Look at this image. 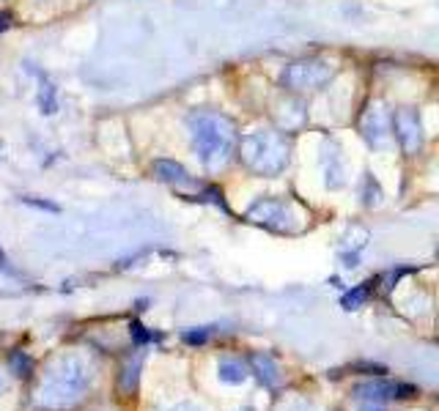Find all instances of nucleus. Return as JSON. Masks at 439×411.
<instances>
[{
  "mask_svg": "<svg viewBox=\"0 0 439 411\" xmlns=\"http://www.w3.org/2000/svg\"><path fill=\"white\" fill-rule=\"evenodd\" d=\"M132 335H134V340H140V343H146V340L152 337L143 326H140V324H132Z\"/></svg>",
  "mask_w": 439,
  "mask_h": 411,
  "instance_id": "nucleus-12",
  "label": "nucleus"
},
{
  "mask_svg": "<svg viewBox=\"0 0 439 411\" xmlns=\"http://www.w3.org/2000/svg\"><path fill=\"white\" fill-rule=\"evenodd\" d=\"M220 378L228 381V384H242L248 378V368L242 362H233V359H226L220 362Z\"/></svg>",
  "mask_w": 439,
  "mask_h": 411,
  "instance_id": "nucleus-9",
  "label": "nucleus"
},
{
  "mask_svg": "<svg viewBox=\"0 0 439 411\" xmlns=\"http://www.w3.org/2000/svg\"><path fill=\"white\" fill-rule=\"evenodd\" d=\"M9 28V14H0V31H6Z\"/></svg>",
  "mask_w": 439,
  "mask_h": 411,
  "instance_id": "nucleus-15",
  "label": "nucleus"
},
{
  "mask_svg": "<svg viewBox=\"0 0 439 411\" xmlns=\"http://www.w3.org/2000/svg\"><path fill=\"white\" fill-rule=\"evenodd\" d=\"M192 140H195V151H198L201 162L209 168H217V165L228 162L236 134H233V124L228 118H223L217 112H198V115H192Z\"/></svg>",
  "mask_w": 439,
  "mask_h": 411,
  "instance_id": "nucleus-1",
  "label": "nucleus"
},
{
  "mask_svg": "<svg viewBox=\"0 0 439 411\" xmlns=\"http://www.w3.org/2000/svg\"><path fill=\"white\" fill-rule=\"evenodd\" d=\"M368 291H371V282H365V285H360V288L349 291L341 304H344L346 310H357V307H360V304H363V301L368 299Z\"/></svg>",
  "mask_w": 439,
  "mask_h": 411,
  "instance_id": "nucleus-10",
  "label": "nucleus"
},
{
  "mask_svg": "<svg viewBox=\"0 0 439 411\" xmlns=\"http://www.w3.org/2000/svg\"><path fill=\"white\" fill-rule=\"evenodd\" d=\"M154 173H157L162 181H168V184H179V187H187V184H192L190 173L181 168V165H176V162H168V159L154 162Z\"/></svg>",
  "mask_w": 439,
  "mask_h": 411,
  "instance_id": "nucleus-8",
  "label": "nucleus"
},
{
  "mask_svg": "<svg viewBox=\"0 0 439 411\" xmlns=\"http://www.w3.org/2000/svg\"><path fill=\"white\" fill-rule=\"evenodd\" d=\"M242 159L258 176H275L288 165V143L277 132H255L242 143Z\"/></svg>",
  "mask_w": 439,
  "mask_h": 411,
  "instance_id": "nucleus-2",
  "label": "nucleus"
},
{
  "mask_svg": "<svg viewBox=\"0 0 439 411\" xmlns=\"http://www.w3.org/2000/svg\"><path fill=\"white\" fill-rule=\"evenodd\" d=\"M248 217L253 223H261V225H269V228H275V230H288L291 225H288V206L280 203V201H258V203L253 206L248 211Z\"/></svg>",
  "mask_w": 439,
  "mask_h": 411,
  "instance_id": "nucleus-5",
  "label": "nucleus"
},
{
  "mask_svg": "<svg viewBox=\"0 0 439 411\" xmlns=\"http://www.w3.org/2000/svg\"><path fill=\"white\" fill-rule=\"evenodd\" d=\"M209 335H211V329L206 326V329H198V332H187V335H184V340H187V343H206V340H209Z\"/></svg>",
  "mask_w": 439,
  "mask_h": 411,
  "instance_id": "nucleus-11",
  "label": "nucleus"
},
{
  "mask_svg": "<svg viewBox=\"0 0 439 411\" xmlns=\"http://www.w3.org/2000/svg\"><path fill=\"white\" fill-rule=\"evenodd\" d=\"M396 134H398V140H401V146L406 151H418V146H421V140H423L418 112H412V110L398 112V115H396Z\"/></svg>",
  "mask_w": 439,
  "mask_h": 411,
  "instance_id": "nucleus-6",
  "label": "nucleus"
},
{
  "mask_svg": "<svg viewBox=\"0 0 439 411\" xmlns=\"http://www.w3.org/2000/svg\"><path fill=\"white\" fill-rule=\"evenodd\" d=\"M250 368H253V373L258 375V381L261 384H267V387H277L280 384V368L275 365V359L269 354H250Z\"/></svg>",
  "mask_w": 439,
  "mask_h": 411,
  "instance_id": "nucleus-7",
  "label": "nucleus"
},
{
  "mask_svg": "<svg viewBox=\"0 0 439 411\" xmlns=\"http://www.w3.org/2000/svg\"><path fill=\"white\" fill-rule=\"evenodd\" d=\"M332 77V66L324 60H302V63H294L288 66L283 82L297 88V91H305V88H316Z\"/></svg>",
  "mask_w": 439,
  "mask_h": 411,
  "instance_id": "nucleus-3",
  "label": "nucleus"
},
{
  "mask_svg": "<svg viewBox=\"0 0 439 411\" xmlns=\"http://www.w3.org/2000/svg\"><path fill=\"white\" fill-rule=\"evenodd\" d=\"M363 411H384V409H382V403H365Z\"/></svg>",
  "mask_w": 439,
  "mask_h": 411,
  "instance_id": "nucleus-14",
  "label": "nucleus"
},
{
  "mask_svg": "<svg viewBox=\"0 0 439 411\" xmlns=\"http://www.w3.org/2000/svg\"><path fill=\"white\" fill-rule=\"evenodd\" d=\"M0 272H9V274H11V266H9V258H6L3 250H0Z\"/></svg>",
  "mask_w": 439,
  "mask_h": 411,
  "instance_id": "nucleus-13",
  "label": "nucleus"
},
{
  "mask_svg": "<svg viewBox=\"0 0 439 411\" xmlns=\"http://www.w3.org/2000/svg\"><path fill=\"white\" fill-rule=\"evenodd\" d=\"M412 395H415V387H409V384H401V381H387V378H379V381H368V384H360V387H354V397H360V400H371V403L401 400V397H412Z\"/></svg>",
  "mask_w": 439,
  "mask_h": 411,
  "instance_id": "nucleus-4",
  "label": "nucleus"
}]
</instances>
